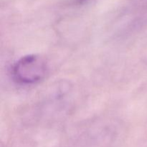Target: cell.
<instances>
[{"mask_svg":"<svg viewBox=\"0 0 147 147\" xmlns=\"http://www.w3.org/2000/svg\"><path fill=\"white\" fill-rule=\"evenodd\" d=\"M47 63L42 57L29 55L20 58L11 68L12 78L20 84H34L45 78L47 73Z\"/></svg>","mask_w":147,"mask_h":147,"instance_id":"cell-1","label":"cell"}]
</instances>
